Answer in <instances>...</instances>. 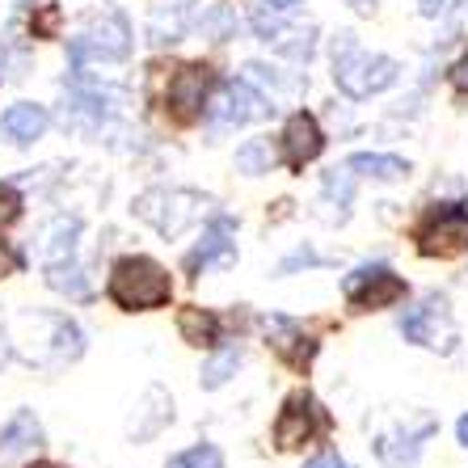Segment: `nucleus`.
<instances>
[{
  "label": "nucleus",
  "instance_id": "1",
  "mask_svg": "<svg viewBox=\"0 0 468 468\" xmlns=\"http://www.w3.org/2000/svg\"><path fill=\"white\" fill-rule=\"evenodd\" d=\"M401 80V64L388 55H371L359 47L355 34H338L334 38V85L346 93L350 101H367L384 89Z\"/></svg>",
  "mask_w": 468,
  "mask_h": 468
},
{
  "label": "nucleus",
  "instance_id": "2",
  "mask_svg": "<svg viewBox=\"0 0 468 468\" xmlns=\"http://www.w3.org/2000/svg\"><path fill=\"white\" fill-rule=\"evenodd\" d=\"M106 292H110V300L119 308H127V313H153V308L169 304L174 279H169V271H165L161 261L144 258V253H131V258L114 261Z\"/></svg>",
  "mask_w": 468,
  "mask_h": 468
},
{
  "label": "nucleus",
  "instance_id": "3",
  "mask_svg": "<svg viewBox=\"0 0 468 468\" xmlns=\"http://www.w3.org/2000/svg\"><path fill=\"white\" fill-rule=\"evenodd\" d=\"M203 207H207V198L195 195V190H161V186H156V190H144V195L135 198V216H140L144 224H153L161 237L186 232L203 216Z\"/></svg>",
  "mask_w": 468,
  "mask_h": 468
},
{
  "label": "nucleus",
  "instance_id": "4",
  "mask_svg": "<svg viewBox=\"0 0 468 468\" xmlns=\"http://www.w3.org/2000/svg\"><path fill=\"white\" fill-rule=\"evenodd\" d=\"M422 258H456L468 250V211L464 203H435L414 229Z\"/></svg>",
  "mask_w": 468,
  "mask_h": 468
},
{
  "label": "nucleus",
  "instance_id": "5",
  "mask_svg": "<svg viewBox=\"0 0 468 468\" xmlns=\"http://www.w3.org/2000/svg\"><path fill=\"white\" fill-rule=\"evenodd\" d=\"M131 55V22L119 9H101L93 22L80 30L72 43V59H101V64H119Z\"/></svg>",
  "mask_w": 468,
  "mask_h": 468
},
{
  "label": "nucleus",
  "instance_id": "6",
  "mask_svg": "<svg viewBox=\"0 0 468 468\" xmlns=\"http://www.w3.org/2000/svg\"><path fill=\"white\" fill-rule=\"evenodd\" d=\"M325 431H329L325 405L316 401L313 392H292L283 410H279V422H274V443H279V452H295V447L313 443Z\"/></svg>",
  "mask_w": 468,
  "mask_h": 468
},
{
  "label": "nucleus",
  "instance_id": "7",
  "mask_svg": "<svg viewBox=\"0 0 468 468\" xmlns=\"http://www.w3.org/2000/svg\"><path fill=\"white\" fill-rule=\"evenodd\" d=\"M346 300L355 308H388L397 300H405V279L401 274H392L384 261H371V266H359V271L346 274V283H342Z\"/></svg>",
  "mask_w": 468,
  "mask_h": 468
},
{
  "label": "nucleus",
  "instance_id": "8",
  "mask_svg": "<svg viewBox=\"0 0 468 468\" xmlns=\"http://www.w3.org/2000/svg\"><path fill=\"white\" fill-rule=\"evenodd\" d=\"M271 114H274V106L250 80H229V85L219 89V98L211 101V119H216L219 127H245V122L271 119Z\"/></svg>",
  "mask_w": 468,
  "mask_h": 468
},
{
  "label": "nucleus",
  "instance_id": "9",
  "mask_svg": "<svg viewBox=\"0 0 468 468\" xmlns=\"http://www.w3.org/2000/svg\"><path fill=\"white\" fill-rule=\"evenodd\" d=\"M439 329L452 334V308H447V295L439 292H431L422 304L401 316V334L414 346H439Z\"/></svg>",
  "mask_w": 468,
  "mask_h": 468
},
{
  "label": "nucleus",
  "instance_id": "10",
  "mask_svg": "<svg viewBox=\"0 0 468 468\" xmlns=\"http://www.w3.org/2000/svg\"><path fill=\"white\" fill-rule=\"evenodd\" d=\"M43 321V338H38V359L47 363H77L85 355V334H80L77 321H68L59 313H38Z\"/></svg>",
  "mask_w": 468,
  "mask_h": 468
},
{
  "label": "nucleus",
  "instance_id": "11",
  "mask_svg": "<svg viewBox=\"0 0 468 468\" xmlns=\"http://www.w3.org/2000/svg\"><path fill=\"white\" fill-rule=\"evenodd\" d=\"M169 422H174V397L153 384V388H144V397L135 401V410H131L127 439L131 443H148V439H156Z\"/></svg>",
  "mask_w": 468,
  "mask_h": 468
},
{
  "label": "nucleus",
  "instance_id": "12",
  "mask_svg": "<svg viewBox=\"0 0 468 468\" xmlns=\"http://www.w3.org/2000/svg\"><path fill=\"white\" fill-rule=\"evenodd\" d=\"M321 148H325V131H321L316 114L295 110L283 127V161L292 165V169H304V165H313L316 156H321Z\"/></svg>",
  "mask_w": 468,
  "mask_h": 468
},
{
  "label": "nucleus",
  "instance_id": "13",
  "mask_svg": "<svg viewBox=\"0 0 468 468\" xmlns=\"http://www.w3.org/2000/svg\"><path fill=\"white\" fill-rule=\"evenodd\" d=\"M261 329H266V342H271L274 355H279L283 363H292V367H300V371L313 363L316 342L304 334V325H300V321H292V316H266V321H261Z\"/></svg>",
  "mask_w": 468,
  "mask_h": 468
},
{
  "label": "nucleus",
  "instance_id": "14",
  "mask_svg": "<svg viewBox=\"0 0 468 468\" xmlns=\"http://www.w3.org/2000/svg\"><path fill=\"white\" fill-rule=\"evenodd\" d=\"M431 431H435V422L426 418L418 431H410V426H392L388 435L376 439V456H380L384 468H414L418 456H422V443L431 439Z\"/></svg>",
  "mask_w": 468,
  "mask_h": 468
},
{
  "label": "nucleus",
  "instance_id": "15",
  "mask_svg": "<svg viewBox=\"0 0 468 468\" xmlns=\"http://www.w3.org/2000/svg\"><path fill=\"white\" fill-rule=\"evenodd\" d=\"M190 22H195V0H153V9H148V38L156 47L182 43Z\"/></svg>",
  "mask_w": 468,
  "mask_h": 468
},
{
  "label": "nucleus",
  "instance_id": "16",
  "mask_svg": "<svg viewBox=\"0 0 468 468\" xmlns=\"http://www.w3.org/2000/svg\"><path fill=\"white\" fill-rule=\"evenodd\" d=\"M232 261H237V245H232V219H216V224L203 232V240L190 250L186 271L203 274V271H211V266H232Z\"/></svg>",
  "mask_w": 468,
  "mask_h": 468
},
{
  "label": "nucleus",
  "instance_id": "17",
  "mask_svg": "<svg viewBox=\"0 0 468 468\" xmlns=\"http://www.w3.org/2000/svg\"><path fill=\"white\" fill-rule=\"evenodd\" d=\"M207 85H211L207 68H198V64L182 68V72L169 80V110H174L177 119H195L198 110L207 106Z\"/></svg>",
  "mask_w": 468,
  "mask_h": 468
},
{
  "label": "nucleus",
  "instance_id": "18",
  "mask_svg": "<svg viewBox=\"0 0 468 468\" xmlns=\"http://www.w3.org/2000/svg\"><path fill=\"white\" fill-rule=\"evenodd\" d=\"M51 127V114L38 101H13L5 114H0V135L9 144H34L43 140V131Z\"/></svg>",
  "mask_w": 468,
  "mask_h": 468
},
{
  "label": "nucleus",
  "instance_id": "19",
  "mask_svg": "<svg viewBox=\"0 0 468 468\" xmlns=\"http://www.w3.org/2000/svg\"><path fill=\"white\" fill-rule=\"evenodd\" d=\"M38 443H43V422H38L30 410L13 414V422L0 431V464H9V460L26 456V452H34Z\"/></svg>",
  "mask_w": 468,
  "mask_h": 468
},
{
  "label": "nucleus",
  "instance_id": "20",
  "mask_svg": "<svg viewBox=\"0 0 468 468\" xmlns=\"http://www.w3.org/2000/svg\"><path fill=\"white\" fill-rule=\"evenodd\" d=\"M77 237H80V219L77 216H59V219H51L43 232H38V253L47 258V266L51 261H64V258H72V250H77Z\"/></svg>",
  "mask_w": 468,
  "mask_h": 468
},
{
  "label": "nucleus",
  "instance_id": "21",
  "mask_svg": "<svg viewBox=\"0 0 468 468\" xmlns=\"http://www.w3.org/2000/svg\"><path fill=\"white\" fill-rule=\"evenodd\" d=\"M177 329H182V338L190 346H216L219 342V316L211 308H182L177 313Z\"/></svg>",
  "mask_w": 468,
  "mask_h": 468
},
{
  "label": "nucleus",
  "instance_id": "22",
  "mask_svg": "<svg viewBox=\"0 0 468 468\" xmlns=\"http://www.w3.org/2000/svg\"><path fill=\"white\" fill-rule=\"evenodd\" d=\"M346 165L376 177V182H401V177H410V161H401V156H392V153H355Z\"/></svg>",
  "mask_w": 468,
  "mask_h": 468
},
{
  "label": "nucleus",
  "instance_id": "23",
  "mask_svg": "<svg viewBox=\"0 0 468 468\" xmlns=\"http://www.w3.org/2000/svg\"><path fill=\"white\" fill-rule=\"evenodd\" d=\"M47 283H51V292H59V295H68V300H85L89 295V279H85V271H80L77 261H51L47 266Z\"/></svg>",
  "mask_w": 468,
  "mask_h": 468
},
{
  "label": "nucleus",
  "instance_id": "24",
  "mask_svg": "<svg viewBox=\"0 0 468 468\" xmlns=\"http://www.w3.org/2000/svg\"><path fill=\"white\" fill-rule=\"evenodd\" d=\"M198 34L211 38V43H229L232 34H237V13H232L224 0H216V5H207L203 17H198Z\"/></svg>",
  "mask_w": 468,
  "mask_h": 468
},
{
  "label": "nucleus",
  "instance_id": "25",
  "mask_svg": "<svg viewBox=\"0 0 468 468\" xmlns=\"http://www.w3.org/2000/svg\"><path fill=\"white\" fill-rule=\"evenodd\" d=\"M271 165H274V148L271 140H245L237 148V169L245 177H258V174H271Z\"/></svg>",
  "mask_w": 468,
  "mask_h": 468
},
{
  "label": "nucleus",
  "instance_id": "26",
  "mask_svg": "<svg viewBox=\"0 0 468 468\" xmlns=\"http://www.w3.org/2000/svg\"><path fill=\"white\" fill-rule=\"evenodd\" d=\"M240 367V346H229V350H219L216 359L203 367V376H198V384L203 388H224V384L232 380V371Z\"/></svg>",
  "mask_w": 468,
  "mask_h": 468
},
{
  "label": "nucleus",
  "instance_id": "27",
  "mask_svg": "<svg viewBox=\"0 0 468 468\" xmlns=\"http://www.w3.org/2000/svg\"><path fill=\"white\" fill-rule=\"evenodd\" d=\"M165 468H224V452L216 443H195V447H186V452H177Z\"/></svg>",
  "mask_w": 468,
  "mask_h": 468
},
{
  "label": "nucleus",
  "instance_id": "28",
  "mask_svg": "<svg viewBox=\"0 0 468 468\" xmlns=\"http://www.w3.org/2000/svg\"><path fill=\"white\" fill-rule=\"evenodd\" d=\"M325 198H329V203L338 198V207H350V198H355V177H350V165H346V169H329V174H325Z\"/></svg>",
  "mask_w": 468,
  "mask_h": 468
},
{
  "label": "nucleus",
  "instance_id": "29",
  "mask_svg": "<svg viewBox=\"0 0 468 468\" xmlns=\"http://www.w3.org/2000/svg\"><path fill=\"white\" fill-rule=\"evenodd\" d=\"M17 216H22V198H17V190H13V186H0V229L13 224Z\"/></svg>",
  "mask_w": 468,
  "mask_h": 468
},
{
  "label": "nucleus",
  "instance_id": "30",
  "mask_svg": "<svg viewBox=\"0 0 468 468\" xmlns=\"http://www.w3.org/2000/svg\"><path fill=\"white\" fill-rule=\"evenodd\" d=\"M452 85H456V93H464V98H468V51L460 55L456 64H452Z\"/></svg>",
  "mask_w": 468,
  "mask_h": 468
},
{
  "label": "nucleus",
  "instance_id": "31",
  "mask_svg": "<svg viewBox=\"0 0 468 468\" xmlns=\"http://www.w3.org/2000/svg\"><path fill=\"white\" fill-rule=\"evenodd\" d=\"M22 266V258H17V250H13L9 240H0V274H13Z\"/></svg>",
  "mask_w": 468,
  "mask_h": 468
},
{
  "label": "nucleus",
  "instance_id": "32",
  "mask_svg": "<svg viewBox=\"0 0 468 468\" xmlns=\"http://www.w3.org/2000/svg\"><path fill=\"white\" fill-rule=\"evenodd\" d=\"M304 468H346V464H342V456H334V452H325V456H313Z\"/></svg>",
  "mask_w": 468,
  "mask_h": 468
},
{
  "label": "nucleus",
  "instance_id": "33",
  "mask_svg": "<svg viewBox=\"0 0 468 468\" xmlns=\"http://www.w3.org/2000/svg\"><path fill=\"white\" fill-rule=\"evenodd\" d=\"M418 13L422 17H439V13H447V0H418Z\"/></svg>",
  "mask_w": 468,
  "mask_h": 468
},
{
  "label": "nucleus",
  "instance_id": "34",
  "mask_svg": "<svg viewBox=\"0 0 468 468\" xmlns=\"http://www.w3.org/2000/svg\"><path fill=\"white\" fill-rule=\"evenodd\" d=\"M456 439H460V447H468V414L456 422Z\"/></svg>",
  "mask_w": 468,
  "mask_h": 468
},
{
  "label": "nucleus",
  "instance_id": "35",
  "mask_svg": "<svg viewBox=\"0 0 468 468\" xmlns=\"http://www.w3.org/2000/svg\"><path fill=\"white\" fill-rule=\"evenodd\" d=\"M5 359H9V334L0 329V367H5Z\"/></svg>",
  "mask_w": 468,
  "mask_h": 468
},
{
  "label": "nucleus",
  "instance_id": "36",
  "mask_svg": "<svg viewBox=\"0 0 468 468\" xmlns=\"http://www.w3.org/2000/svg\"><path fill=\"white\" fill-rule=\"evenodd\" d=\"M261 5H271V9H295L300 0H261Z\"/></svg>",
  "mask_w": 468,
  "mask_h": 468
},
{
  "label": "nucleus",
  "instance_id": "37",
  "mask_svg": "<svg viewBox=\"0 0 468 468\" xmlns=\"http://www.w3.org/2000/svg\"><path fill=\"white\" fill-rule=\"evenodd\" d=\"M30 468H59V464H30Z\"/></svg>",
  "mask_w": 468,
  "mask_h": 468
}]
</instances>
